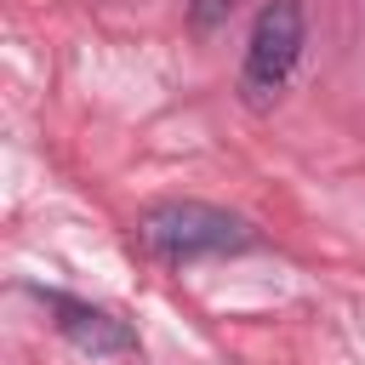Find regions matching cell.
Segmentation results:
<instances>
[{"mask_svg": "<svg viewBox=\"0 0 365 365\" xmlns=\"http://www.w3.org/2000/svg\"><path fill=\"white\" fill-rule=\"evenodd\" d=\"M137 240L165 257V262H194V257H228V251H245L257 245L251 222L222 211V205H205V200H160L137 217Z\"/></svg>", "mask_w": 365, "mask_h": 365, "instance_id": "cell-1", "label": "cell"}, {"mask_svg": "<svg viewBox=\"0 0 365 365\" xmlns=\"http://www.w3.org/2000/svg\"><path fill=\"white\" fill-rule=\"evenodd\" d=\"M302 34H308L302 0H268L257 11L251 46H245V68H240V91H245L251 108H268L285 91V80H291V68L302 57Z\"/></svg>", "mask_w": 365, "mask_h": 365, "instance_id": "cell-2", "label": "cell"}, {"mask_svg": "<svg viewBox=\"0 0 365 365\" xmlns=\"http://www.w3.org/2000/svg\"><path fill=\"white\" fill-rule=\"evenodd\" d=\"M51 314H57V331L74 342V348H86V354H125L137 336H131V325L125 319H114L108 308H91V302H74V297H63V291H34Z\"/></svg>", "mask_w": 365, "mask_h": 365, "instance_id": "cell-3", "label": "cell"}, {"mask_svg": "<svg viewBox=\"0 0 365 365\" xmlns=\"http://www.w3.org/2000/svg\"><path fill=\"white\" fill-rule=\"evenodd\" d=\"M228 11H234V0H194V6H188V23L205 34V29H217Z\"/></svg>", "mask_w": 365, "mask_h": 365, "instance_id": "cell-4", "label": "cell"}]
</instances>
